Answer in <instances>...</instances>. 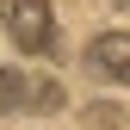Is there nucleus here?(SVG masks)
<instances>
[{"mask_svg": "<svg viewBox=\"0 0 130 130\" xmlns=\"http://www.w3.org/2000/svg\"><path fill=\"white\" fill-rule=\"evenodd\" d=\"M0 25L25 56H56V12L50 0H0Z\"/></svg>", "mask_w": 130, "mask_h": 130, "instance_id": "f257e3e1", "label": "nucleus"}, {"mask_svg": "<svg viewBox=\"0 0 130 130\" xmlns=\"http://www.w3.org/2000/svg\"><path fill=\"white\" fill-rule=\"evenodd\" d=\"M56 105H62L56 80H31L19 68H0V118L6 111H56Z\"/></svg>", "mask_w": 130, "mask_h": 130, "instance_id": "f03ea898", "label": "nucleus"}, {"mask_svg": "<svg viewBox=\"0 0 130 130\" xmlns=\"http://www.w3.org/2000/svg\"><path fill=\"white\" fill-rule=\"evenodd\" d=\"M87 68L130 87V31H105V37H93V43H87Z\"/></svg>", "mask_w": 130, "mask_h": 130, "instance_id": "7ed1b4c3", "label": "nucleus"}, {"mask_svg": "<svg viewBox=\"0 0 130 130\" xmlns=\"http://www.w3.org/2000/svg\"><path fill=\"white\" fill-rule=\"evenodd\" d=\"M87 124H99V130H118L124 118H118V111H111V105H93V111H87Z\"/></svg>", "mask_w": 130, "mask_h": 130, "instance_id": "20e7f679", "label": "nucleus"}]
</instances>
